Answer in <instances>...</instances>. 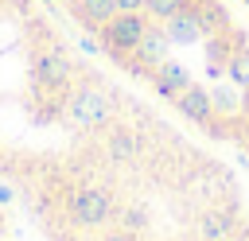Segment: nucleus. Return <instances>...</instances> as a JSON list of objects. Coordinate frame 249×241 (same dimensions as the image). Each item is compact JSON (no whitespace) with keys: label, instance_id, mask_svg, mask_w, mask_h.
Listing matches in <instances>:
<instances>
[{"label":"nucleus","instance_id":"obj_2","mask_svg":"<svg viewBox=\"0 0 249 241\" xmlns=\"http://www.w3.org/2000/svg\"><path fill=\"white\" fill-rule=\"evenodd\" d=\"M97 241H140V233H132V229H124V225H113V229H105Z\"/></svg>","mask_w":249,"mask_h":241},{"label":"nucleus","instance_id":"obj_3","mask_svg":"<svg viewBox=\"0 0 249 241\" xmlns=\"http://www.w3.org/2000/svg\"><path fill=\"white\" fill-rule=\"evenodd\" d=\"M0 233H4V222H0Z\"/></svg>","mask_w":249,"mask_h":241},{"label":"nucleus","instance_id":"obj_1","mask_svg":"<svg viewBox=\"0 0 249 241\" xmlns=\"http://www.w3.org/2000/svg\"><path fill=\"white\" fill-rule=\"evenodd\" d=\"M62 218L74 229H105L117 218V198L101 183H78L62 194Z\"/></svg>","mask_w":249,"mask_h":241}]
</instances>
